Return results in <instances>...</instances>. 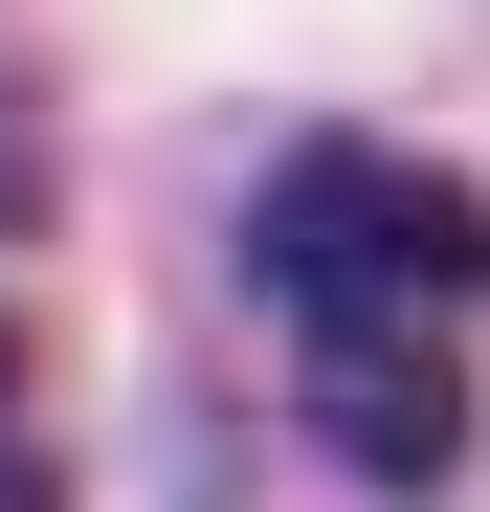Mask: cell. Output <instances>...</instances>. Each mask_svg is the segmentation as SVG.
I'll return each instance as SVG.
<instances>
[{"label": "cell", "instance_id": "cell-1", "mask_svg": "<svg viewBox=\"0 0 490 512\" xmlns=\"http://www.w3.org/2000/svg\"><path fill=\"white\" fill-rule=\"evenodd\" d=\"M245 290L312 334H468L490 312V179H446V156L401 134H290L268 201H245Z\"/></svg>", "mask_w": 490, "mask_h": 512}, {"label": "cell", "instance_id": "cell-2", "mask_svg": "<svg viewBox=\"0 0 490 512\" xmlns=\"http://www.w3.org/2000/svg\"><path fill=\"white\" fill-rule=\"evenodd\" d=\"M312 446H335L357 490H446L468 468V334H312Z\"/></svg>", "mask_w": 490, "mask_h": 512}, {"label": "cell", "instance_id": "cell-3", "mask_svg": "<svg viewBox=\"0 0 490 512\" xmlns=\"http://www.w3.org/2000/svg\"><path fill=\"white\" fill-rule=\"evenodd\" d=\"M0 512H67V446H45V401H23V312H0Z\"/></svg>", "mask_w": 490, "mask_h": 512}]
</instances>
